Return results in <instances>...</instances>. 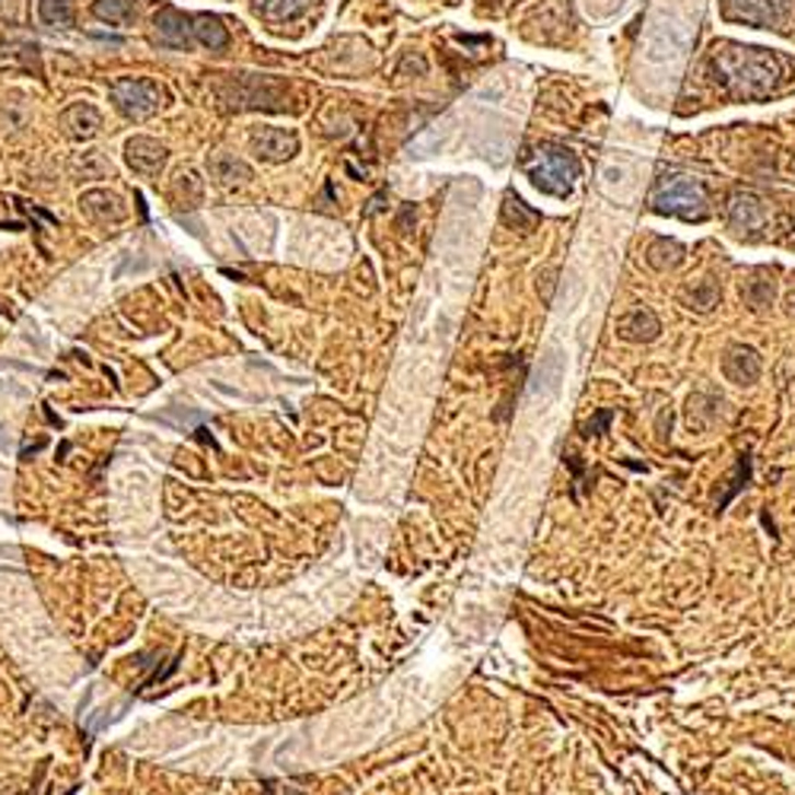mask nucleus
Returning a JSON list of instances; mask_svg holds the SVG:
<instances>
[{"mask_svg":"<svg viewBox=\"0 0 795 795\" xmlns=\"http://www.w3.org/2000/svg\"><path fill=\"white\" fill-rule=\"evenodd\" d=\"M716 65L726 70L729 87L741 96H761L780 77V65L758 48H729L726 55H716Z\"/></svg>","mask_w":795,"mask_h":795,"instance_id":"nucleus-1","label":"nucleus"},{"mask_svg":"<svg viewBox=\"0 0 795 795\" xmlns=\"http://www.w3.org/2000/svg\"><path fill=\"white\" fill-rule=\"evenodd\" d=\"M653 207L659 214H671V217L703 220L706 217V192L691 175H671V178L659 182V188L653 195Z\"/></svg>","mask_w":795,"mask_h":795,"instance_id":"nucleus-2","label":"nucleus"},{"mask_svg":"<svg viewBox=\"0 0 795 795\" xmlns=\"http://www.w3.org/2000/svg\"><path fill=\"white\" fill-rule=\"evenodd\" d=\"M531 182L551 195H569L576 178H579V163L569 150L561 147H541L529 163Z\"/></svg>","mask_w":795,"mask_h":795,"instance_id":"nucleus-3","label":"nucleus"},{"mask_svg":"<svg viewBox=\"0 0 795 795\" xmlns=\"http://www.w3.org/2000/svg\"><path fill=\"white\" fill-rule=\"evenodd\" d=\"M112 102H115V108H118L125 118L140 122V118L153 115V112L163 105V90H160V83H153V80L125 77V80H115V83H112Z\"/></svg>","mask_w":795,"mask_h":795,"instance_id":"nucleus-4","label":"nucleus"},{"mask_svg":"<svg viewBox=\"0 0 795 795\" xmlns=\"http://www.w3.org/2000/svg\"><path fill=\"white\" fill-rule=\"evenodd\" d=\"M157 26V42L166 48H188L192 45V20L185 13H178L175 7H163L153 20Z\"/></svg>","mask_w":795,"mask_h":795,"instance_id":"nucleus-5","label":"nucleus"},{"mask_svg":"<svg viewBox=\"0 0 795 795\" xmlns=\"http://www.w3.org/2000/svg\"><path fill=\"white\" fill-rule=\"evenodd\" d=\"M252 147H255L258 157H265L270 163H280V160H290L297 153L299 140L297 134L280 131V128H262L252 137Z\"/></svg>","mask_w":795,"mask_h":795,"instance_id":"nucleus-6","label":"nucleus"},{"mask_svg":"<svg viewBox=\"0 0 795 795\" xmlns=\"http://www.w3.org/2000/svg\"><path fill=\"white\" fill-rule=\"evenodd\" d=\"M723 372H726V379L738 382V385H751L761 376V357L751 347H731L726 360H723Z\"/></svg>","mask_w":795,"mask_h":795,"instance_id":"nucleus-7","label":"nucleus"},{"mask_svg":"<svg viewBox=\"0 0 795 795\" xmlns=\"http://www.w3.org/2000/svg\"><path fill=\"white\" fill-rule=\"evenodd\" d=\"M128 163H131L137 172H157V169L166 163V147H160L157 140L150 137H134L128 143Z\"/></svg>","mask_w":795,"mask_h":795,"instance_id":"nucleus-8","label":"nucleus"},{"mask_svg":"<svg viewBox=\"0 0 795 795\" xmlns=\"http://www.w3.org/2000/svg\"><path fill=\"white\" fill-rule=\"evenodd\" d=\"M195 38H198L200 45H207L210 51H223L227 45H230V33H227V26H223V20L220 16H210V13H204L195 20Z\"/></svg>","mask_w":795,"mask_h":795,"instance_id":"nucleus-9","label":"nucleus"},{"mask_svg":"<svg viewBox=\"0 0 795 795\" xmlns=\"http://www.w3.org/2000/svg\"><path fill=\"white\" fill-rule=\"evenodd\" d=\"M65 128L73 137H90V134H96L100 131V112L93 108V105H73V108H67L65 112Z\"/></svg>","mask_w":795,"mask_h":795,"instance_id":"nucleus-10","label":"nucleus"},{"mask_svg":"<svg viewBox=\"0 0 795 795\" xmlns=\"http://www.w3.org/2000/svg\"><path fill=\"white\" fill-rule=\"evenodd\" d=\"M621 334L627 341H653L659 334V322H656V315L649 309H636L621 322Z\"/></svg>","mask_w":795,"mask_h":795,"instance_id":"nucleus-11","label":"nucleus"},{"mask_svg":"<svg viewBox=\"0 0 795 795\" xmlns=\"http://www.w3.org/2000/svg\"><path fill=\"white\" fill-rule=\"evenodd\" d=\"M38 20L45 26L70 30L73 26V7H70V0H38Z\"/></svg>","mask_w":795,"mask_h":795,"instance_id":"nucleus-12","label":"nucleus"},{"mask_svg":"<svg viewBox=\"0 0 795 795\" xmlns=\"http://www.w3.org/2000/svg\"><path fill=\"white\" fill-rule=\"evenodd\" d=\"M761 220H763V210L758 200L751 198V195H745V198L738 195V198H735V204H731V223H735L738 230H754Z\"/></svg>","mask_w":795,"mask_h":795,"instance_id":"nucleus-13","label":"nucleus"},{"mask_svg":"<svg viewBox=\"0 0 795 795\" xmlns=\"http://www.w3.org/2000/svg\"><path fill=\"white\" fill-rule=\"evenodd\" d=\"M93 13L100 16L102 23L125 26V23L134 20V0H96L93 3Z\"/></svg>","mask_w":795,"mask_h":795,"instance_id":"nucleus-14","label":"nucleus"},{"mask_svg":"<svg viewBox=\"0 0 795 795\" xmlns=\"http://www.w3.org/2000/svg\"><path fill=\"white\" fill-rule=\"evenodd\" d=\"M748 481H751V456H748V452H741V456H738V464H735V471H731V477H729V491L719 497L716 509L723 512L731 499L741 494V487H748Z\"/></svg>","mask_w":795,"mask_h":795,"instance_id":"nucleus-15","label":"nucleus"},{"mask_svg":"<svg viewBox=\"0 0 795 795\" xmlns=\"http://www.w3.org/2000/svg\"><path fill=\"white\" fill-rule=\"evenodd\" d=\"M776 13H780V0H748L731 16H741L751 23H770V20H776Z\"/></svg>","mask_w":795,"mask_h":795,"instance_id":"nucleus-16","label":"nucleus"},{"mask_svg":"<svg viewBox=\"0 0 795 795\" xmlns=\"http://www.w3.org/2000/svg\"><path fill=\"white\" fill-rule=\"evenodd\" d=\"M306 7H309V0H265L262 13L274 23H284V20H297Z\"/></svg>","mask_w":795,"mask_h":795,"instance_id":"nucleus-17","label":"nucleus"},{"mask_svg":"<svg viewBox=\"0 0 795 795\" xmlns=\"http://www.w3.org/2000/svg\"><path fill=\"white\" fill-rule=\"evenodd\" d=\"M214 169H217V175H220L223 182H235V175H239V178H249V169L242 166V163H235L232 157H217V160H214Z\"/></svg>","mask_w":795,"mask_h":795,"instance_id":"nucleus-18","label":"nucleus"},{"mask_svg":"<svg viewBox=\"0 0 795 795\" xmlns=\"http://www.w3.org/2000/svg\"><path fill=\"white\" fill-rule=\"evenodd\" d=\"M611 420H614V411L611 407H604V411H598L596 417L586 424V436H601V433H608L611 427Z\"/></svg>","mask_w":795,"mask_h":795,"instance_id":"nucleus-19","label":"nucleus"}]
</instances>
